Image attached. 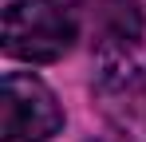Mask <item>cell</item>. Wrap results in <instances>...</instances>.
Masks as SVG:
<instances>
[{
	"label": "cell",
	"mask_w": 146,
	"mask_h": 142,
	"mask_svg": "<svg viewBox=\"0 0 146 142\" xmlns=\"http://www.w3.org/2000/svg\"><path fill=\"white\" fill-rule=\"evenodd\" d=\"M0 40L12 59L51 63L75 40V20L55 0H12L0 20Z\"/></svg>",
	"instance_id": "obj_1"
},
{
	"label": "cell",
	"mask_w": 146,
	"mask_h": 142,
	"mask_svg": "<svg viewBox=\"0 0 146 142\" xmlns=\"http://www.w3.org/2000/svg\"><path fill=\"white\" fill-rule=\"evenodd\" d=\"M63 126V111L44 79L8 71L0 83V134L4 142H51Z\"/></svg>",
	"instance_id": "obj_2"
},
{
	"label": "cell",
	"mask_w": 146,
	"mask_h": 142,
	"mask_svg": "<svg viewBox=\"0 0 146 142\" xmlns=\"http://www.w3.org/2000/svg\"><path fill=\"white\" fill-rule=\"evenodd\" d=\"M142 36V12L134 8V0H107L103 4V40L126 51L130 44H138Z\"/></svg>",
	"instance_id": "obj_3"
},
{
	"label": "cell",
	"mask_w": 146,
	"mask_h": 142,
	"mask_svg": "<svg viewBox=\"0 0 146 142\" xmlns=\"http://www.w3.org/2000/svg\"><path fill=\"white\" fill-rule=\"evenodd\" d=\"M95 142H115V138H95Z\"/></svg>",
	"instance_id": "obj_4"
}]
</instances>
